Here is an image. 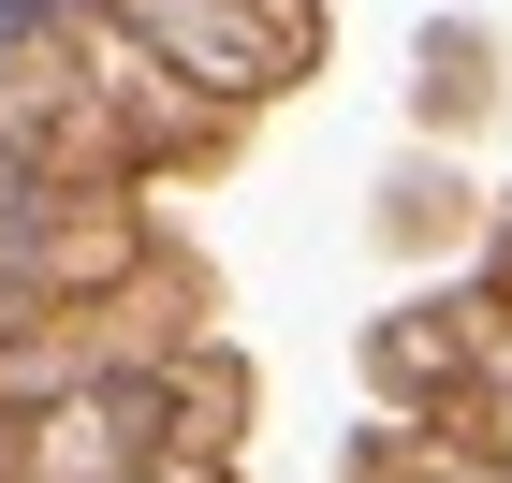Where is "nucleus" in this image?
<instances>
[{
    "instance_id": "f257e3e1",
    "label": "nucleus",
    "mask_w": 512,
    "mask_h": 483,
    "mask_svg": "<svg viewBox=\"0 0 512 483\" xmlns=\"http://www.w3.org/2000/svg\"><path fill=\"white\" fill-rule=\"evenodd\" d=\"M0 176H59V191H147V147L103 103V74L74 59L59 15H0Z\"/></svg>"
},
{
    "instance_id": "f03ea898",
    "label": "nucleus",
    "mask_w": 512,
    "mask_h": 483,
    "mask_svg": "<svg viewBox=\"0 0 512 483\" xmlns=\"http://www.w3.org/2000/svg\"><path fill=\"white\" fill-rule=\"evenodd\" d=\"M161 264L147 191H59V176H0V308H88Z\"/></svg>"
},
{
    "instance_id": "7ed1b4c3",
    "label": "nucleus",
    "mask_w": 512,
    "mask_h": 483,
    "mask_svg": "<svg viewBox=\"0 0 512 483\" xmlns=\"http://www.w3.org/2000/svg\"><path fill=\"white\" fill-rule=\"evenodd\" d=\"M118 15L147 30V59H161V74L191 88V103H220V118H249V103L293 74V44H278V30H249L235 0H118Z\"/></svg>"
},
{
    "instance_id": "20e7f679",
    "label": "nucleus",
    "mask_w": 512,
    "mask_h": 483,
    "mask_svg": "<svg viewBox=\"0 0 512 483\" xmlns=\"http://www.w3.org/2000/svg\"><path fill=\"white\" fill-rule=\"evenodd\" d=\"M366 483H512V469H498V454H469V440H439V425H410V440L366 454Z\"/></svg>"
},
{
    "instance_id": "39448f33",
    "label": "nucleus",
    "mask_w": 512,
    "mask_h": 483,
    "mask_svg": "<svg viewBox=\"0 0 512 483\" xmlns=\"http://www.w3.org/2000/svg\"><path fill=\"white\" fill-rule=\"evenodd\" d=\"M498 293H512V249H498Z\"/></svg>"
}]
</instances>
